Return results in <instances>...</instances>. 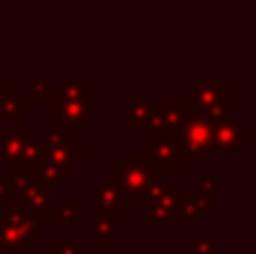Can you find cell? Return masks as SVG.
<instances>
[{
  "label": "cell",
  "instance_id": "6da1fadb",
  "mask_svg": "<svg viewBox=\"0 0 256 254\" xmlns=\"http://www.w3.org/2000/svg\"><path fill=\"white\" fill-rule=\"evenodd\" d=\"M112 178L122 192V202L124 205H142L146 200V194L162 176L155 174L153 166L146 162V158L140 153H124L117 164H112Z\"/></svg>",
  "mask_w": 256,
  "mask_h": 254
},
{
  "label": "cell",
  "instance_id": "7a4b0ae2",
  "mask_svg": "<svg viewBox=\"0 0 256 254\" xmlns=\"http://www.w3.org/2000/svg\"><path fill=\"white\" fill-rule=\"evenodd\" d=\"M212 135H214L212 122L204 115L189 112L182 128L173 135L176 162H184V164L204 162V158L212 153Z\"/></svg>",
  "mask_w": 256,
  "mask_h": 254
},
{
  "label": "cell",
  "instance_id": "3957f363",
  "mask_svg": "<svg viewBox=\"0 0 256 254\" xmlns=\"http://www.w3.org/2000/svg\"><path fill=\"white\" fill-rule=\"evenodd\" d=\"M0 162H7L9 169L38 166L43 162V135L22 130L20 126H9L0 133Z\"/></svg>",
  "mask_w": 256,
  "mask_h": 254
},
{
  "label": "cell",
  "instance_id": "277c9868",
  "mask_svg": "<svg viewBox=\"0 0 256 254\" xmlns=\"http://www.w3.org/2000/svg\"><path fill=\"white\" fill-rule=\"evenodd\" d=\"M142 220L146 225H182L180 210V192L173 182L158 180L146 194V200L142 202Z\"/></svg>",
  "mask_w": 256,
  "mask_h": 254
},
{
  "label": "cell",
  "instance_id": "5b68a950",
  "mask_svg": "<svg viewBox=\"0 0 256 254\" xmlns=\"http://www.w3.org/2000/svg\"><path fill=\"white\" fill-rule=\"evenodd\" d=\"M43 162H50L63 176H68L74 169V164L84 162V146L81 142H76L72 133L52 126L43 135Z\"/></svg>",
  "mask_w": 256,
  "mask_h": 254
},
{
  "label": "cell",
  "instance_id": "8992f818",
  "mask_svg": "<svg viewBox=\"0 0 256 254\" xmlns=\"http://www.w3.org/2000/svg\"><path fill=\"white\" fill-rule=\"evenodd\" d=\"M52 126L63 128L68 133H90L94 124L92 115V102L84 99H61L52 97Z\"/></svg>",
  "mask_w": 256,
  "mask_h": 254
},
{
  "label": "cell",
  "instance_id": "52a82bcc",
  "mask_svg": "<svg viewBox=\"0 0 256 254\" xmlns=\"http://www.w3.org/2000/svg\"><path fill=\"white\" fill-rule=\"evenodd\" d=\"M186 115L189 110L182 102H153L146 130L150 135H176L184 124Z\"/></svg>",
  "mask_w": 256,
  "mask_h": 254
},
{
  "label": "cell",
  "instance_id": "ba28073f",
  "mask_svg": "<svg viewBox=\"0 0 256 254\" xmlns=\"http://www.w3.org/2000/svg\"><path fill=\"white\" fill-rule=\"evenodd\" d=\"M40 216H34L32 212H27L20 202H7V205L0 207V223H7L20 234V238L27 246H38L43 241V234H40Z\"/></svg>",
  "mask_w": 256,
  "mask_h": 254
},
{
  "label": "cell",
  "instance_id": "9c48e42d",
  "mask_svg": "<svg viewBox=\"0 0 256 254\" xmlns=\"http://www.w3.org/2000/svg\"><path fill=\"white\" fill-rule=\"evenodd\" d=\"M122 232H124L122 207L92 205V243L94 246H110Z\"/></svg>",
  "mask_w": 256,
  "mask_h": 254
},
{
  "label": "cell",
  "instance_id": "30bf717a",
  "mask_svg": "<svg viewBox=\"0 0 256 254\" xmlns=\"http://www.w3.org/2000/svg\"><path fill=\"white\" fill-rule=\"evenodd\" d=\"M225 90L227 84L222 79L218 81H196V86L184 94V106L189 112H198L204 115L214 106H218L220 102H225Z\"/></svg>",
  "mask_w": 256,
  "mask_h": 254
},
{
  "label": "cell",
  "instance_id": "8fae6325",
  "mask_svg": "<svg viewBox=\"0 0 256 254\" xmlns=\"http://www.w3.org/2000/svg\"><path fill=\"white\" fill-rule=\"evenodd\" d=\"M142 156L146 158L155 174L164 178L176 169V146H173V135H153L148 142H144Z\"/></svg>",
  "mask_w": 256,
  "mask_h": 254
},
{
  "label": "cell",
  "instance_id": "7c38bea8",
  "mask_svg": "<svg viewBox=\"0 0 256 254\" xmlns=\"http://www.w3.org/2000/svg\"><path fill=\"white\" fill-rule=\"evenodd\" d=\"M245 122H225L214 126L212 151L216 153H236L245 151Z\"/></svg>",
  "mask_w": 256,
  "mask_h": 254
},
{
  "label": "cell",
  "instance_id": "4fadbf2b",
  "mask_svg": "<svg viewBox=\"0 0 256 254\" xmlns=\"http://www.w3.org/2000/svg\"><path fill=\"white\" fill-rule=\"evenodd\" d=\"M180 210H182L184 223L202 225L207 220V216H212L216 212V198L202 196L198 192L180 194Z\"/></svg>",
  "mask_w": 256,
  "mask_h": 254
},
{
  "label": "cell",
  "instance_id": "5bb4252c",
  "mask_svg": "<svg viewBox=\"0 0 256 254\" xmlns=\"http://www.w3.org/2000/svg\"><path fill=\"white\" fill-rule=\"evenodd\" d=\"M18 200H20V205L25 207L27 212H32L34 216H40V218H43V216L50 212V207L54 205V194H52V187H50L48 182L38 180V182L32 184L22 196H18Z\"/></svg>",
  "mask_w": 256,
  "mask_h": 254
},
{
  "label": "cell",
  "instance_id": "9a60e30c",
  "mask_svg": "<svg viewBox=\"0 0 256 254\" xmlns=\"http://www.w3.org/2000/svg\"><path fill=\"white\" fill-rule=\"evenodd\" d=\"M148 112H150V104L146 102L144 92L135 90L130 99H126L122 104V117L126 124L132 126L135 133H144L146 130V122H148Z\"/></svg>",
  "mask_w": 256,
  "mask_h": 254
},
{
  "label": "cell",
  "instance_id": "2e32d148",
  "mask_svg": "<svg viewBox=\"0 0 256 254\" xmlns=\"http://www.w3.org/2000/svg\"><path fill=\"white\" fill-rule=\"evenodd\" d=\"M32 110V102H22L18 90H7L0 94V124L18 126L20 124L22 112Z\"/></svg>",
  "mask_w": 256,
  "mask_h": 254
},
{
  "label": "cell",
  "instance_id": "e0dca14e",
  "mask_svg": "<svg viewBox=\"0 0 256 254\" xmlns=\"http://www.w3.org/2000/svg\"><path fill=\"white\" fill-rule=\"evenodd\" d=\"M92 194H94V205L124 207V202H122V192H120V187H117L110 171H104L102 178L92 184Z\"/></svg>",
  "mask_w": 256,
  "mask_h": 254
},
{
  "label": "cell",
  "instance_id": "ac0fdd59",
  "mask_svg": "<svg viewBox=\"0 0 256 254\" xmlns=\"http://www.w3.org/2000/svg\"><path fill=\"white\" fill-rule=\"evenodd\" d=\"M92 81L86 79L79 70L72 72V76L68 81H63L61 88L54 90V97L61 99H84V102H92Z\"/></svg>",
  "mask_w": 256,
  "mask_h": 254
},
{
  "label": "cell",
  "instance_id": "d6986e66",
  "mask_svg": "<svg viewBox=\"0 0 256 254\" xmlns=\"http://www.w3.org/2000/svg\"><path fill=\"white\" fill-rule=\"evenodd\" d=\"M48 214L54 225H81L84 223V205L81 202H54Z\"/></svg>",
  "mask_w": 256,
  "mask_h": 254
},
{
  "label": "cell",
  "instance_id": "ffe728a7",
  "mask_svg": "<svg viewBox=\"0 0 256 254\" xmlns=\"http://www.w3.org/2000/svg\"><path fill=\"white\" fill-rule=\"evenodd\" d=\"M30 90H32V99H30V102H36V104L52 102V97H54L52 86H50V81L45 79L40 70H32V74H30Z\"/></svg>",
  "mask_w": 256,
  "mask_h": 254
},
{
  "label": "cell",
  "instance_id": "44dd1931",
  "mask_svg": "<svg viewBox=\"0 0 256 254\" xmlns=\"http://www.w3.org/2000/svg\"><path fill=\"white\" fill-rule=\"evenodd\" d=\"M194 182H196V192L202 194V196L216 198L227 192L225 182H220L218 178H214V176H209V174H202V171H196L194 174Z\"/></svg>",
  "mask_w": 256,
  "mask_h": 254
},
{
  "label": "cell",
  "instance_id": "7402d4cb",
  "mask_svg": "<svg viewBox=\"0 0 256 254\" xmlns=\"http://www.w3.org/2000/svg\"><path fill=\"white\" fill-rule=\"evenodd\" d=\"M204 117H207L214 126L225 124V122H234L236 120V104L230 102V99H225V102H220L218 106H214L209 112H204Z\"/></svg>",
  "mask_w": 256,
  "mask_h": 254
},
{
  "label": "cell",
  "instance_id": "603a6c76",
  "mask_svg": "<svg viewBox=\"0 0 256 254\" xmlns=\"http://www.w3.org/2000/svg\"><path fill=\"white\" fill-rule=\"evenodd\" d=\"M182 254H216V236L214 234H204V236H196L184 246Z\"/></svg>",
  "mask_w": 256,
  "mask_h": 254
},
{
  "label": "cell",
  "instance_id": "cb8c5ba5",
  "mask_svg": "<svg viewBox=\"0 0 256 254\" xmlns=\"http://www.w3.org/2000/svg\"><path fill=\"white\" fill-rule=\"evenodd\" d=\"M50 252H52V254H81V252H84V248L74 241V236H72V234H63V236L58 238V243H54V246H52V250H50Z\"/></svg>",
  "mask_w": 256,
  "mask_h": 254
},
{
  "label": "cell",
  "instance_id": "d4e9b609",
  "mask_svg": "<svg viewBox=\"0 0 256 254\" xmlns=\"http://www.w3.org/2000/svg\"><path fill=\"white\" fill-rule=\"evenodd\" d=\"M14 194H12V182H9V171H0V207L12 202Z\"/></svg>",
  "mask_w": 256,
  "mask_h": 254
},
{
  "label": "cell",
  "instance_id": "484cf974",
  "mask_svg": "<svg viewBox=\"0 0 256 254\" xmlns=\"http://www.w3.org/2000/svg\"><path fill=\"white\" fill-rule=\"evenodd\" d=\"M7 90H12V84H9V79H4V76L0 74V94L7 92Z\"/></svg>",
  "mask_w": 256,
  "mask_h": 254
},
{
  "label": "cell",
  "instance_id": "4316f807",
  "mask_svg": "<svg viewBox=\"0 0 256 254\" xmlns=\"http://www.w3.org/2000/svg\"><path fill=\"white\" fill-rule=\"evenodd\" d=\"M0 171H2V162H0Z\"/></svg>",
  "mask_w": 256,
  "mask_h": 254
}]
</instances>
